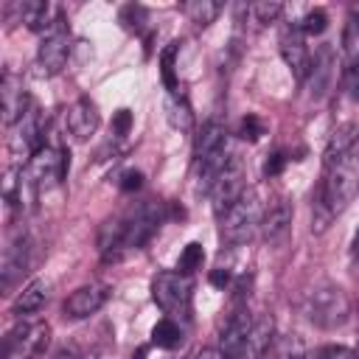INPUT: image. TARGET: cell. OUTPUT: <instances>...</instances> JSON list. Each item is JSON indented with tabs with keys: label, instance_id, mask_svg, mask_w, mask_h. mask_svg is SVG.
Returning <instances> with one entry per match:
<instances>
[{
	"label": "cell",
	"instance_id": "1",
	"mask_svg": "<svg viewBox=\"0 0 359 359\" xmlns=\"http://www.w3.org/2000/svg\"><path fill=\"white\" fill-rule=\"evenodd\" d=\"M356 194H359V149H351L334 163H325V180L320 185L317 199L325 205L331 216H337L356 199Z\"/></svg>",
	"mask_w": 359,
	"mask_h": 359
},
{
	"label": "cell",
	"instance_id": "2",
	"mask_svg": "<svg viewBox=\"0 0 359 359\" xmlns=\"http://www.w3.org/2000/svg\"><path fill=\"white\" fill-rule=\"evenodd\" d=\"M264 219V205L252 188H247L222 216H219V233L227 244H244L252 238L255 230H261Z\"/></svg>",
	"mask_w": 359,
	"mask_h": 359
},
{
	"label": "cell",
	"instance_id": "3",
	"mask_svg": "<svg viewBox=\"0 0 359 359\" xmlns=\"http://www.w3.org/2000/svg\"><path fill=\"white\" fill-rule=\"evenodd\" d=\"M306 317L317 328H339L351 317V297L337 283H320L306 294Z\"/></svg>",
	"mask_w": 359,
	"mask_h": 359
},
{
	"label": "cell",
	"instance_id": "4",
	"mask_svg": "<svg viewBox=\"0 0 359 359\" xmlns=\"http://www.w3.org/2000/svg\"><path fill=\"white\" fill-rule=\"evenodd\" d=\"M151 297L168 317H185L194 300V278L180 269H165L151 280Z\"/></svg>",
	"mask_w": 359,
	"mask_h": 359
},
{
	"label": "cell",
	"instance_id": "5",
	"mask_svg": "<svg viewBox=\"0 0 359 359\" xmlns=\"http://www.w3.org/2000/svg\"><path fill=\"white\" fill-rule=\"evenodd\" d=\"M50 345V325L45 320H20L8 337L6 351L14 359H39Z\"/></svg>",
	"mask_w": 359,
	"mask_h": 359
},
{
	"label": "cell",
	"instance_id": "6",
	"mask_svg": "<svg viewBox=\"0 0 359 359\" xmlns=\"http://www.w3.org/2000/svg\"><path fill=\"white\" fill-rule=\"evenodd\" d=\"M67 56H70V34L65 25H59L42 36L36 48V67L42 76H56L65 70Z\"/></svg>",
	"mask_w": 359,
	"mask_h": 359
},
{
	"label": "cell",
	"instance_id": "7",
	"mask_svg": "<svg viewBox=\"0 0 359 359\" xmlns=\"http://www.w3.org/2000/svg\"><path fill=\"white\" fill-rule=\"evenodd\" d=\"M42 146H45V121H42L39 109L31 104L28 112L14 123V132H11V151L31 160Z\"/></svg>",
	"mask_w": 359,
	"mask_h": 359
},
{
	"label": "cell",
	"instance_id": "8",
	"mask_svg": "<svg viewBox=\"0 0 359 359\" xmlns=\"http://www.w3.org/2000/svg\"><path fill=\"white\" fill-rule=\"evenodd\" d=\"M252 314L247 309H238L230 314V320L224 323L222 334H219V351L224 359H244V351H247V337H250V328H252Z\"/></svg>",
	"mask_w": 359,
	"mask_h": 359
},
{
	"label": "cell",
	"instance_id": "9",
	"mask_svg": "<svg viewBox=\"0 0 359 359\" xmlns=\"http://www.w3.org/2000/svg\"><path fill=\"white\" fill-rule=\"evenodd\" d=\"M107 297H109V286L107 283H84L76 292H70V297L65 300L62 311L70 320H84V317L95 314L107 303Z\"/></svg>",
	"mask_w": 359,
	"mask_h": 359
},
{
	"label": "cell",
	"instance_id": "10",
	"mask_svg": "<svg viewBox=\"0 0 359 359\" xmlns=\"http://www.w3.org/2000/svg\"><path fill=\"white\" fill-rule=\"evenodd\" d=\"M247 191V185H244V177H241V165H238V160L224 171V174H219L216 177V182L208 188V196H210V205H213V213L216 216H222L241 194Z\"/></svg>",
	"mask_w": 359,
	"mask_h": 359
},
{
	"label": "cell",
	"instance_id": "11",
	"mask_svg": "<svg viewBox=\"0 0 359 359\" xmlns=\"http://www.w3.org/2000/svg\"><path fill=\"white\" fill-rule=\"evenodd\" d=\"M28 174L34 177L36 185L42 182H59L65 174H67V154L62 149H53V146H42L31 160H28Z\"/></svg>",
	"mask_w": 359,
	"mask_h": 359
},
{
	"label": "cell",
	"instance_id": "12",
	"mask_svg": "<svg viewBox=\"0 0 359 359\" xmlns=\"http://www.w3.org/2000/svg\"><path fill=\"white\" fill-rule=\"evenodd\" d=\"M280 56H283V62L289 65V70L294 73L297 81H306L309 79L311 53H309L306 39H303V34H300L297 25H292V28L283 31V36H280Z\"/></svg>",
	"mask_w": 359,
	"mask_h": 359
},
{
	"label": "cell",
	"instance_id": "13",
	"mask_svg": "<svg viewBox=\"0 0 359 359\" xmlns=\"http://www.w3.org/2000/svg\"><path fill=\"white\" fill-rule=\"evenodd\" d=\"M65 123H67V132L76 137V140H87L90 135H95L98 123H101V115H98V107L90 101V98H79L67 107L65 112Z\"/></svg>",
	"mask_w": 359,
	"mask_h": 359
},
{
	"label": "cell",
	"instance_id": "14",
	"mask_svg": "<svg viewBox=\"0 0 359 359\" xmlns=\"http://www.w3.org/2000/svg\"><path fill=\"white\" fill-rule=\"evenodd\" d=\"M227 149H230V146H227V132H224V126H222L219 121L202 123L199 135L194 137V157H196V165L205 163V160H210V157H216V154H222V151H227Z\"/></svg>",
	"mask_w": 359,
	"mask_h": 359
},
{
	"label": "cell",
	"instance_id": "15",
	"mask_svg": "<svg viewBox=\"0 0 359 359\" xmlns=\"http://www.w3.org/2000/svg\"><path fill=\"white\" fill-rule=\"evenodd\" d=\"M334 67H337V62H334V50L328 48V45H323L320 50H317V56L311 59V70H309V93H311V98H323L328 90H331V79H334Z\"/></svg>",
	"mask_w": 359,
	"mask_h": 359
},
{
	"label": "cell",
	"instance_id": "16",
	"mask_svg": "<svg viewBox=\"0 0 359 359\" xmlns=\"http://www.w3.org/2000/svg\"><path fill=\"white\" fill-rule=\"evenodd\" d=\"M20 17H22V22H25L31 31H39L42 36H45L48 31L65 25L62 17H59V11H56L50 3H45V0H28V3H22V6H20Z\"/></svg>",
	"mask_w": 359,
	"mask_h": 359
},
{
	"label": "cell",
	"instance_id": "17",
	"mask_svg": "<svg viewBox=\"0 0 359 359\" xmlns=\"http://www.w3.org/2000/svg\"><path fill=\"white\" fill-rule=\"evenodd\" d=\"M28 107H31V101L22 90V81L14 79L11 73H6L3 76V121H6V126H14L28 112Z\"/></svg>",
	"mask_w": 359,
	"mask_h": 359
},
{
	"label": "cell",
	"instance_id": "18",
	"mask_svg": "<svg viewBox=\"0 0 359 359\" xmlns=\"http://www.w3.org/2000/svg\"><path fill=\"white\" fill-rule=\"evenodd\" d=\"M272 339H275V320L269 314H261L252 320V328H250V337H247V351H244V359H264L272 348Z\"/></svg>",
	"mask_w": 359,
	"mask_h": 359
},
{
	"label": "cell",
	"instance_id": "19",
	"mask_svg": "<svg viewBox=\"0 0 359 359\" xmlns=\"http://www.w3.org/2000/svg\"><path fill=\"white\" fill-rule=\"evenodd\" d=\"M25 264H28V238H25V233H17L3 255V283L11 286L14 278L25 269Z\"/></svg>",
	"mask_w": 359,
	"mask_h": 359
},
{
	"label": "cell",
	"instance_id": "20",
	"mask_svg": "<svg viewBox=\"0 0 359 359\" xmlns=\"http://www.w3.org/2000/svg\"><path fill=\"white\" fill-rule=\"evenodd\" d=\"M45 300H48V283L45 280H28L22 289H20V294L14 297V303H11V311L17 314V317H22V314H36L42 306H45Z\"/></svg>",
	"mask_w": 359,
	"mask_h": 359
},
{
	"label": "cell",
	"instance_id": "21",
	"mask_svg": "<svg viewBox=\"0 0 359 359\" xmlns=\"http://www.w3.org/2000/svg\"><path fill=\"white\" fill-rule=\"evenodd\" d=\"M289 224H292V208L280 199V202H275L269 210H264V219H261V236H264L266 241H278V238L286 236Z\"/></svg>",
	"mask_w": 359,
	"mask_h": 359
},
{
	"label": "cell",
	"instance_id": "22",
	"mask_svg": "<svg viewBox=\"0 0 359 359\" xmlns=\"http://www.w3.org/2000/svg\"><path fill=\"white\" fill-rule=\"evenodd\" d=\"M359 143V126L356 123H342L331 132L328 143H325V163H334L337 157L348 154L351 149H356Z\"/></svg>",
	"mask_w": 359,
	"mask_h": 359
},
{
	"label": "cell",
	"instance_id": "23",
	"mask_svg": "<svg viewBox=\"0 0 359 359\" xmlns=\"http://www.w3.org/2000/svg\"><path fill=\"white\" fill-rule=\"evenodd\" d=\"M151 342H154L157 348H174V345H180V342H182V328H180V323H177L174 317H163V320L151 328Z\"/></svg>",
	"mask_w": 359,
	"mask_h": 359
},
{
	"label": "cell",
	"instance_id": "24",
	"mask_svg": "<svg viewBox=\"0 0 359 359\" xmlns=\"http://www.w3.org/2000/svg\"><path fill=\"white\" fill-rule=\"evenodd\" d=\"M219 11H222V6L219 3H213V0H191V3H185V14H188V20L194 22V25H210L216 17H219Z\"/></svg>",
	"mask_w": 359,
	"mask_h": 359
},
{
	"label": "cell",
	"instance_id": "25",
	"mask_svg": "<svg viewBox=\"0 0 359 359\" xmlns=\"http://www.w3.org/2000/svg\"><path fill=\"white\" fill-rule=\"evenodd\" d=\"M165 109H168V118H171V123H174V126H180V129H188V126H191V112H188V104H185L180 95H168Z\"/></svg>",
	"mask_w": 359,
	"mask_h": 359
},
{
	"label": "cell",
	"instance_id": "26",
	"mask_svg": "<svg viewBox=\"0 0 359 359\" xmlns=\"http://www.w3.org/2000/svg\"><path fill=\"white\" fill-rule=\"evenodd\" d=\"M297 28H300L303 36H306V34H323V31L328 28V14H325L323 8H311V11L297 22Z\"/></svg>",
	"mask_w": 359,
	"mask_h": 359
},
{
	"label": "cell",
	"instance_id": "27",
	"mask_svg": "<svg viewBox=\"0 0 359 359\" xmlns=\"http://www.w3.org/2000/svg\"><path fill=\"white\" fill-rule=\"evenodd\" d=\"M247 14H252L255 22L266 25V22H275L283 14V6L280 3H252V6H247Z\"/></svg>",
	"mask_w": 359,
	"mask_h": 359
},
{
	"label": "cell",
	"instance_id": "28",
	"mask_svg": "<svg viewBox=\"0 0 359 359\" xmlns=\"http://www.w3.org/2000/svg\"><path fill=\"white\" fill-rule=\"evenodd\" d=\"M342 45H345V56H348V62L359 59V20H356V17L348 20L345 34H342Z\"/></svg>",
	"mask_w": 359,
	"mask_h": 359
},
{
	"label": "cell",
	"instance_id": "29",
	"mask_svg": "<svg viewBox=\"0 0 359 359\" xmlns=\"http://www.w3.org/2000/svg\"><path fill=\"white\" fill-rule=\"evenodd\" d=\"M202 258H205V252H202V247L199 244H188L185 247V252L180 255V272H185V275H194L199 266H202Z\"/></svg>",
	"mask_w": 359,
	"mask_h": 359
},
{
	"label": "cell",
	"instance_id": "30",
	"mask_svg": "<svg viewBox=\"0 0 359 359\" xmlns=\"http://www.w3.org/2000/svg\"><path fill=\"white\" fill-rule=\"evenodd\" d=\"M314 359H359V353L348 345H323L314 351Z\"/></svg>",
	"mask_w": 359,
	"mask_h": 359
},
{
	"label": "cell",
	"instance_id": "31",
	"mask_svg": "<svg viewBox=\"0 0 359 359\" xmlns=\"http://www.w3.org/2000/svg\"><path fill=\"white\" fill-rule=\"evenodd\" d=\"M264 132V126H261V121L255 118V115H247L244 121H241V137H250V140H258V135Z\"/></svg>",
	"mask_w": 359,
	"mask_h": 359
},
{
	"label": "cell",
	"instance_id": "32",
	"mask_svg": "<svg viewBox=\"0 0 359 359\" xmlns=\"http://www.w3.org/2000/svg\"><path fill=\"white\" fill-rule=\"evenodd\" d=\"M140 182H143V174H140V171H126L121 188H123V191H135V188H140Z\"/></svg>",
	"mask_w": 359,
	"mask_h": 359
},
{
	"label": "cell",
	"instance_id": "33",
	"mask_svg": "<svg viewBox=\"0 0 359 359\" xmlns=\"http://www.w3.org/2000/svg\"><path fill=\"white\" fill-rule=\"evenodd\" d=\"M280 165H283V154H272V160H266L264 171L272 177V174H278V171H280Z\"/></svg>",
	"mask_w": 359,
	"mask_h": 359
},
{
	"label": "cell",
	"instance_id": "34",
	"mask_svg": "<svg viewBox=\"0 0 359 359\" xmlns=\"http://www.w3.org/2000/svg\"><path fill=\"white\" fill-rule=\"evenodd\" d=\"M194 359H224V356H222V351H219V348H202Z\"/></svg>",
	"mask_w": 359,
	"mask_h": 359
},
{
	"label": "cell",
	"instance_id": "35",
	"mask_svg": "<svg viewBox=\"0 0 359 359\" xmlns=\"http://www.w3.org/2000/svg\"><path fill=\"white\" fill-rule=\"evenodd\" d=\"M213 283H227V272H216L213 275Z\"/></svg>",
	"mask_w": 359,
	"mask_h": 359
}]
</instances>
